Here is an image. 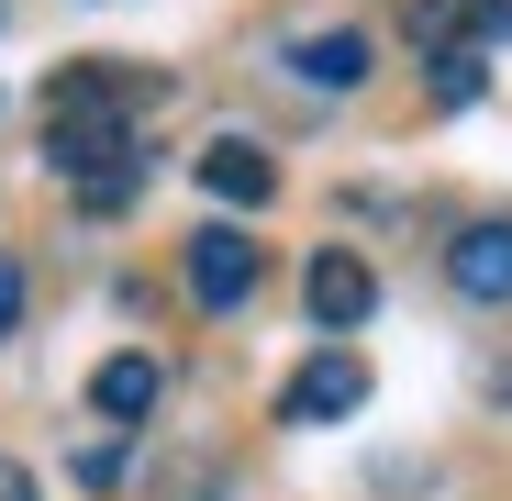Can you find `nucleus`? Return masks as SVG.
Segmentation results:
<instances>
[{
  "label": "nucleus",
  "mask_w": 512,
  "mask_h": 501,
  "mask_svg": "<svg viewBox=\"0 0 512 501\" xmlns=\"http://www.w3.org/2000/svg\"><path fill=\"white\" fill-rule=\"evenodd\" d=\"M368 390H379V379H368L357 346H312V357L279 379V424H290V435H312V424H357Z\"/></svg>",
  "instance_id": "3"
},
{
  "label": "nucleus",
  "mask_w": 512,
  "mask_h": 501,
  "mask_svg": "<svg viewBox=\"0 0 512 501\" xmlns=\"http://www.w3.org/2000/svg\"><path fill=\"white\" fill-rule=\"evenodd\" d=\"M12 334H23V257L0 245V346H12Z\"/></svg>",
  "instance_id": "13"
},
{
  "label": "nucleus",
  "mask_w": 512,
  "mask_h": 501,
  "mask_svg": "<svg viewBox=\"0 0 512 501\" xmlns=\"http://www.w3.org/2000/svg\"><path fill=\"white\" fill-rule=\"evenodd\" d=\"M301 312L323 346H346V334L379 312V268L357 257V245H312V268H301Z\"/></svg>",
  "instance_id": "4"
},
{
  "label": "nucleus",
  "mask_w": 512,
  "mask_h": 501,
  "mask_svg": "<svg viewBox=\"0 0 512 501\" xmlns=\"http://www.w3.org/2000/svg\"><path fill=\"white\" fill-rule=\"evenodd\" d=\"M368 67H379V45L357 34V23H323V34H290V78L312 101H346V90H368Z\"/></svg>",
  "instance_id": "7"
},
{
  "label": "nucleus",
  "mask_w": 512,
  "mask_h": 501,
  "mask_svg": "<svg viewBox=\"0 0 512 501\" xmlns=\"http://www.w3.org/2000/svg\"><path fill=\"white\" fill-rule=\"evenodd\" d=\"M0 501H45V479H34L23 457H0Z\"/></svg>",
  "instance_id": "14"
},
{
  "label": "nucleus",
  "mask_w": 512,
  "mask_h": 501,
  "mask_svg": "<svg viewBox=\"0 0 512 501\" xmlns=\"http://www.w3.org/2000/svg\"><path fill=\"white\" fill-rule=\"evenodd\" d=\"M490 401H501V412H512V357H501V368H490Z\"/></svg>",
  "instance_id": "15"
},
{
  "label": "nucleus",
  "mask_w": 512,
  "mask_h": 501,
  "mask_svg": "<svg viewBox=\"0 0 512 501\" xmlns=\"http://www.w3.org/2000/svg\"><path fill=\"white\" fill-rule=\"evenodd\" d=\"M190 179H201L223 212H268V201H279V156L256 145V134H212V145L190 156Z\"/></svg>",
  "instance_id": "6"
},
{
  "label": "nucleus",
  "mask_w": 512,
  "mask_h": 501,
  "mask_svg": "<svg viewBox=\"0 0 512 501\" xmlns=\"http://www.w3.org/2000/svg\"><path fill=\"white\" fill-rule=\"evenodd\" d=\"M490 90V67H479V45H446V56H423V101L435 112H468Z\"/></svg>",
  "instance_id": "9"
},
{
  "label": "nucleus",
  "mask_w": 512,
  "mask_h": 501,
  "mask_svg": "<svg viewBox=\"0 0 512 501\" xmlns=\"http://www.w3.org/2000/svg\"><path fill=\"white\" fill-rule=\"evenodd\" d=\"M145 501H223V457H167L145 479Z\"/></svg>",
  "instance_id": "11"
},
{
  "label": "nucleus",
  "mask_w": 512,
  "mask_h": 501,
  "mask_svg": "<svg viewBox=\"0 0 512 501\" xmlns=\"http://www.w3.org/2000/svg\"><path fill=\"white\" fill-rule=\"evenodd\" d=\"M0 112H12V101H0Z\"/></svg>",
  "instance_id": "17"
},
{
  "label": "nucleus",
  "mask_w": 512,
  "mask_h": 501,
  "mask_svg": "<svg viewBox=\"0 0 512 501\" xmlns=\"http://www.w3.org/2000/svg\"><path fill=\"white\" fill-rule=\"evenodd\" d=\"M179 279H190L201 312H245L256 279H268V245H256L245 223H190L179 234Z\"/></svg>",
  "instance_id": "2"
},
{
  "label": "nucleus",
  "mask_w": 512,
  "mask_h": 501,
  "mask_svg": "<svg viewBox=\"0 0 512 501\" xmlns=\"http://www.w3.org/2000/svg\"><path fill=\"white\" fill-rule=\"evenodd\" d=\"M67 479H78V490H123V479H134V435H78Z\"/></svg>",
  "instance_id": "10"
},
{
  "label": "nucleus",
  "mask_w": 512,
  "mask_h": 501,
  "mask_svg": "<svg viewBox=\"0 0 512 501\" xmlns=\"http://www.w3.org/2000/svg\"><path fill=\"white\" fill-rule=\"evenodd\" d=\"M0 23H12V0H0Z\"/></svg>",
  "instance_id": "16"
},
{
  "label": "nucleus",
  "mask_w": 512,
  "mask_h": 501,
  "mask_svg": "<svg viewBox=\"0 0 512 501\" xmlns=\"http://www.w3.org/2000/svg\"><path fill=\"white\" fill-rule=\"evenodd\" d=\"M446 290H457V301H479V312H501V301H512V212H479V223H457V234H446Z\"/></svg>",
  "instance_id": "5"
},
{
  "label": "nucleus",
  "mask_w": 512,
  "mask_h": 501,
  "mask_svg": "<svg viewBox=\"0 0 512 501\" xmlns=\"http://www.w3.org/2000/svg\"><path fill=\"white\" fill-rule=\"evenodd\" d=\"M167 101V78L134 56H67L45 78V167L67 179L78 212H134L145 190V112Z\"/></svg>",
  "instance_id": "1"
},
{
  "label": "nucleus",
  "mask_w": 512,
  "mask_h": 501,
  "mask_svg": "<svg viewBox=\"0 0 512 501\" xmlns=\"http://www.w3.org/2000/svg\"><path fill=\"white\" fill-rule=\"evenodd\" d=\"M156 390H167V368H156L145 346H123V357H101V368H90V412H101L112 435H134V424H145Z\"/></svg>",
  "instance_id": "8"
},
{
  "label": "nucleus",
  "mask_w": 512,
  "mask_h": 501,
  "mask_svg": "<svg viewBox=\"0 0 512 501\" xmlns=\"http://www.w3.org/2000/svg\"><path fill=\"white\" fill-rule=\"evenodd\" d=\"M457 34H479V45H512V0H457Z\"/></svg>",
  "instance_id": "12"
}]
</instances>
